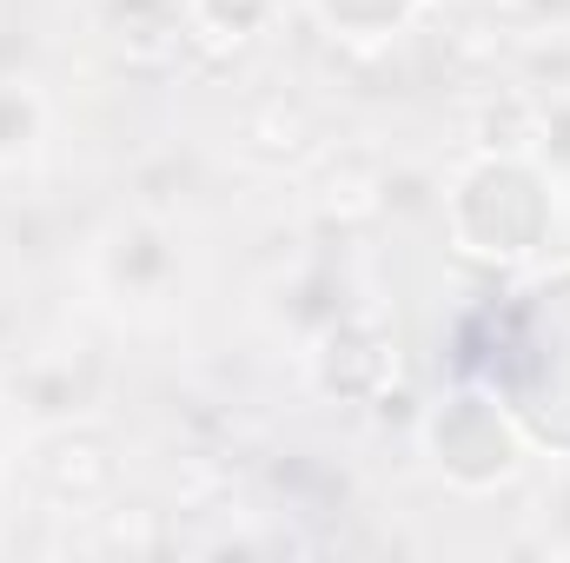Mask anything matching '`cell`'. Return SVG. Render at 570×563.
<instances>
[{
  "label": "cell",
  "mask_w": 570,
  "mask_h": 563,
  "mask_svg": "<svg viewBox=\"0 0 570 563\" xmlns=\"http://www.w3.org/2000/svg\"><path fill=\"white\" fill-rule=\"evenodd\" d=\"M551 192H558V179L531 152H478L471 166H458L451 199H444L451 239L471 259L518 266V259L544 253V239H551V219H558Z\"/></svg>",
  "instance_id": "1"
},
{
  "label": "cell",
  "mask_w": 570,
  "mask_h": 563,
  "mask_svg": "<svg viewBox=\"0 0 570 563\" xmlns=\"http://www.w3.org/2000/svg\"><path fill=\"white\" fill-rule=\"evenodd\" d=\"M425 451L458 491H498L524 471V431L484 392H451L425 418Z\"/></svg>",
  "instance_id": "2"
},
{
  "label": "cell",
  "mask_w": 570,
  "mask_h": 563,
  "mask_svg": "<svg viewBox=\"0 0 570 563\" xmlns=\"http://www.w3.org/2000/svg\"><path fill=\"white\" fill-rule=\"evenodd\" d=\"M94 279L120 305H166L179 285V239L159 219H120L94 246Z\"/></svg>",
  "instance_id": "3"
},
{
  "label": "cell",
  "mask_w": 570,
  "mask_h": 563,
  "mask_svg": "<svg viewBox=\"0 0 570 563\" xmlns=\"http://www.w3.org/2000/svg\"><path fill=\"white\" fill-rule=\"evenodd\" d=\"M312 378H318V392L352 398V405L379 398V392L399 378V352H392V338H385L379 312H338V318L318 332Z\"/></svg>",
  "instance_id": "4"
},
{
  "label": "cell",
  "mask_w": 570,
  "mask_h": 563,
  "mask_svg": "<svg viewBox=\"0 0 570 563\" xmlns=\"http://www.w3.org/2000/svg\"><path fill=\"white\" fill-rule=\"evenodd\" d=\"M33 477L60 511H100L120 491V457L87 424H47L33 444Z\"/></svg>",
  "instance_id": "5"
},
{
  "label": "cell",
  "mask_w": 570,
  "mask_h": 563,
  "mask_svg": "<svg viewBox=\"0 0 570 563\" xmlns=\"http://www.w3.org/2000/svg\"><path fill=\"white\" fill-rule=\"evenodd\" d=\"M7 398H13L20 424H40V431H47V424H73L87 412V398H94L87 358H80V352H33V358L13 372Z\"/></svg>",
  "instance_id": "6"
},
{
  "label": "cell",
  "mask_w": 570,
  "mask_h": 563,
  "mask_svg": "<svg viewBox=\"0 0 570 563\" xmlns=\"http://www.w3.org/2000/svg\"><path fill=\"white\" fill-rule=\"evenodd\" d=\"M107 27L127 60L166 67L186 47V0H107Z\"/></svg>",
  "instance_id": "7"
},
{
  "label": "cell",
  "mask_w": 570,
  "mask_h": 563,
  "mask_svg": "<svg viewBox=\"0 0 570 563\" xmlns=\"http://www.w3.org/2000/svg\"><path fill=\"white\" fill-rule=\"evenodd\" d=\"M279 0H186V47L226 60V53H246L266 27H273Z\"/></svg>",
  "instance_id": "8"
},
{
  "label": "cell",
  "mask_w": 570,
  "mask_h": 563,
  "mask_svg": "<svg viewBox=\"0 0 570 563\" xmlns=\"http://www.w3.org/2000/svg\"><path fill=\"white\" fill-rule=\"evenodd\" d=\"M47 140V93L20 73H0V172L27 166Z\"/></svg>",
  "instance_id": "9"
},
{
  "label": "cell",
  "mask_w": 570,
  "mask_h": 563,
  "mask_svg": "<svg viewBox=\"0 0 570 563\" xmlns=\"http://www.w3.org/2000/svg\"><path fill=\"white\" fill-rule=\"evenodd\" d=\"M419 7H425V0H312V13H318L338 40H352V47H379V40L405 33V27L419 20Z\"/></svg>",
  "instance_id": "10"
},
{
  "label": "cell",
  "mask_w": 570,
  "mask_h": 563,
  "mask_svg": "<svg viewBox=\"0 0 570 563\" xmlns=\"http://www.w3.org/2000/svg\"><path fill=\"white\" fill-rule=\"evenodd\" d=\"M471 140H478V152H531V140H538V93L504 87L498 100H484L478 120H471Z\"/></svg>",
  "instance_id": "11"
},
{
  "label": "cell",
  "mask_w": 570,
  "mask_h": 563,
  "mask_svg": "<svg viewBox=\"0 0 570 563\" xmlns=\"http://www.w3.org/2000/svg\"><path fill=\"white\" fill-rule=\"evenodd\" d=\"M318 206H325L332 219H372V213L385 206V179H379V166H365V159H338V166L325 172V186H318Z\"/></svg>",
  "instance_id": "12"
},
{
  "label": "cell",
  "mask_w": 570,
  "mask_h": 563,
  "mask_svg": "<svg viewBox=\"0 0 570 563\" xmlns=\"http://www.w3.org/2000/svg\"><path fill=\"white\" fill-rule=\"evenodd\" d=\"M246 146H253L259 159H298V152L312 146V120H305V107H292V100H266V107L246 120Z\"/></svg>",
  "instance_id": "13"
},
{
  "label": "cell",
  "mask_w": 570,
  "mask_h": 563,
  "mask_svg": "<svg viewBox=\"0 0 570 563\" xmlns=\"http://www.w3.org/2000/svg\"><path fill=\"white\" fill-rule=\"evenodd\" d=\"M531 159H538L551 179H570V87L564 93H538V140H531Z\"/></svg>",
  "instance_id": "14"
},
{
  "label": "cell",
  "mask_w": 570,
  "mask_h": 563,
  "mask_svg": "<svg viewBox=\"0 0 570 563\" xmlns=\"http://www.w3.org/2000/svg\"><path fill=\"white\" fill-rule=\"evenodd\" d=\"M498 13L524 33H570V0H498Z\"/></svg>",
  "instance_id": "15"
},
{
  "label": "cell",
  "mask_w": 570,
  "mask_h": 563,
  "mask_svg": "<svg viewBox=\"0 0 570 563\" xmlns=\"http://www.w3.org/2000/svg\"><path fill=\"white\" fill-rule=\"evenodd\" d=\"M13 437H20V412H13V398H0V471L13 457Z\"/></svg>",
  "instance_id": "16"
},
{
  "label": "cell",
  "mask_w": 570,
  "mask_h": 563,
  "mask_svg": "<svg viewBox=\"0 0 570 563\" xmlns=\"http://www.w3.org/2000/svg\"><path fill=\"white\" fill-rule=\"evenodd\" d=\"M425 7H438V0H425Z\"/></svg>",
  "instance_id": "17"
}]
</instances>
